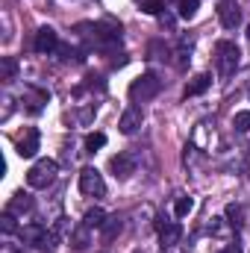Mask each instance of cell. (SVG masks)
I'll return each instance as SVG.
<instances>
[{
	"label": "cell",
	"mask_w": 250,
	"mask_h": 253,
	"mask_svg": "<svg viewBox=\"0 0 250 253\" xmlns=\"http://www.w3.org/2000/svg\"><path fill=\"white\" fill-rule=\"evenodd\" d=\"M159 91H162V80L147 71V74H141V77L132 80V85H129V100H132V103H147V100H153Z\"/></svg>",
	"instance_id": "cell-1"
},
{
	"label": "cell",
	"mask_w": 250,
	"mask_h": 253,
	"mask_svg": "<svg viewBox=\"0 0 250 253\" xmlns=\"http://www.w3.org/2000/svg\"><path fill=\"white\" fill-rule=\"evenodd\" d=\"M56 174H59L56 159H39V162L27 171V183H30V189H47V186L56 180Z\"/></svg>",
	"instance_id": "cell-2"
},
{
	"label": "cell",
	"mask_w": 250,
	"mask_h": 253,
	"mask_svg": "<svg viewBox=\"0 0 250 253\" xmlns=\"http://www.w3.org/2000/svg\"><path fill=\"white\" fill-rule=\"evenodd\" d=\"M239 62H242V53H239V47L233 42H218L215 44V65H218V74L221 77L236 74Z\"/></svg>",
	"instance_id": "cell-3"
},
{
	"label": "cell",
	"mask_w": 250,
	"mask_h": 253,
	"mask_svg": "<svg viewBox=\"0 0 250 253\" xmlns=\"http://www.w3.org/2000/svg\"><path fill=\"white\" fill-rule=\"evenodd\" d=\"M80 191L88 194V197H103L106 194V183H103L97 168H83L80 171Z\"/></svg>",
	"instance_id": "cell-4"
},
{
	"label": "cell",
	"mask_w": 250,
	"mask_h": 253,
	"mask_svg": "<svg viewBox=\"0 0 250 253\" xmlns=\"http://www.w3.org/2000/svg\"><path fill=\"white\" fill-rule=\"evenodd\" d=\"M218 21H221L227 30H236L239 21H242V9H239V3H236V0H221V3H218Z\"/></svg>",
	"instance_id": "cell-5"
},
{
	"label": "cell",
	"mask_w": 250,
	"mask_h": 253,
	"mask_svg": "<svg viewBox=\"0 0 250 253\" xmlns=\"http://www.w3.org/2000/svg\"><path fill=\"white\" fill-rule=\"evenodd\" d=\"M156 230H159V242H162V248H174V245L180 242V236H183V227H180L177 221H165V218L156 221Z\"/></svg>",
	"instance_id": "cell-6"
},
{
	"label": "cell",
	"mask_w": 250,
	"mask_h": 253,
	"mask_svg": "<svg viewBox=\"0 0 250 253\" xmlns=\"http://www.w3.org/2000/svg\"><path fill=\"white\" fill-rule=\"evenodd\" d=\"M33 47H36L39 53H53V50L59 47V36H56V30H50V27H42V30L36 33V42H33Z\"/></svg>",
	"instance_id": "cell-7"
},
{
	"label": "cell",
	"mask_w": 250,
	"mask_h": 253,
	"mask_svg": "<svg viewBox=\"0 0 250 253\" xmlns=\"http://www.w3.org/2000/svg\"><path fill=\"white\" fill-rule=\"evenodd\" d=\"M109 168H112V174H115L118 180H129V177L135 174V159H132L129 153H118V156H112Z\"/></svg>",
	"instance_id": "cell-8"
},
{
	"label": "cell",
	"mask_w": 250,
	"mask_h": 253,
	"mask_svg": "<svg viewBox=\"0 0 250 253\" xmlns=\"http://www.w3.org/2000/svg\"><path fill=\"white\" fill-rule=\"evenodd\" d=\"M141 121H144V112H141L138 106H126L124 115H121V121H118V129H121L124 135H132V132L141 126Z\"/></svg>",
	"instance_id": "cell-9"
},
{
	"label": "cell",
	"mask_w": 250,
	"mask_h": 253,
	"mask_svg": "<svg viewBox=\"0 0 250 253\" xmlns=\"http://www.w3.org/2000/svg\"><path fill=\"white\" fill-rule=\"evenodd\" d=\"M18 153H21L24 159H33V156L39 153V129L30 126V129L24 132V138L18 141Z\"/></svg>",
	"instance_id": "cell-10"
},
{
	"label": "cell",
	"mask_w": 250,
	"mask_h": 253,
	"mask_svg": "<svg viewBox=\"0 0 250 253\" xmlns=\"http://www.w3.org/2000/svg\"><path fill=\"white\" fill-rule=\"evenodd\" d=\"M91 39H94L97 44H115V42L121 39V30L106 27V24H94V27H91Z\"/></svg>",
	"instance_id": "cell-11"
},
{
	"label": "cell",
	"mask_w": 250,
	"mask_h": 253,
	"mask_svg": "<svg viewBox=\"0 0 250 253\" xmlns=\"http://www.w3.org/2000/svg\"><path fill=\"white\" fill-rule=\"evenodd\" d=\"M88 245H91V230H88L85 224L74 227V230H71V248H74V251H85Z\"/></svg>",
	"instance_id": "cell-12"
},
{
	"label": "cell",
	"mask_w": 250,
	"mask_h": 253,
	"mask_svg": "<svg viewBox=\"0 0 250 253\" xmlns=\"http://www.w3.org/2000/svg\"><path fill=\"white\" fill-rule=\"evenodd\" d=\"M30 209H33V197L24 194V191H18V194L9 200V209H6V212H12V215H24V212H30Z\"/></svg>",
	"instance_id": "cell-13"
},
{
	"label": "cell",
	"mask_w": 250,
	"mask_h": 253,
	"mask_svg": "<svg viewBox=\"0 0 250 253\" xmlns=\"http://www.w3.org/2000/svg\"><path fill=\"white\" fill-rule=\"evenodd\" d=\"M212 85V77L209 74H197L191 83H188V88H186V97H194V94H203L206 88Z\"/></svg>",
	"instance_id": "cell-14"
},
{
	"label": "cell",
	"mask_w": 250,
	"mask_h": 253,
	"mask_svg": "<svg viewBox=\"0 0 250 253\" xmlns=\"http://www.w3.org/2000/svg\"><path fill=\"white\" fill-rule=\"evenodd\" d=\"M100 230H103V242H112V239H118V236H121L124 224H121V218H118V215H112V218H106V224H103Z\"/></svg>",
	"instance_id": "cell-15"
},
{
	"label": "cell",
	"mask_w": 250,
	"mask_h": 253,
	"mask_svg": "<svg viewBox=\"0 0 250 253\" xmlns=\"http://www.w3.org/2000/svg\"><path fill=\"white\" fill-rule=\"evenodd\" d=\"M83 224H85L88 230H97V227H103V224H106V212H103L100 206H94V209H88V212H85Z\"/></svg>",
	"instance_id": "cell-16"
},
{
	"label": "cell",
	"mask_w": 250,
	"mask_h": 253,
	"mask_svg": "<svg viewBox=\"0 0 250 253\" xmlns=\"http://www.w3.org/2000/svg\"><path fill=\"white\" fill-rule=\"evenodd\" d=\"M15 77H18V59L15 56H3V62H0V80L12 83Z\"/></svg>",
	"instance_id": "cell-17"
},
{
	"label": "cell",
	"mask_w": 250,
	"mask_h": 253,
	"mask_svg": "<svg viewBox=\"0 0 250 253\" xmlns=\"http://www.w3.org/2000/svg\"><path fill=\"white\" fill-rule=\"evenodd\" d=\"M56 242H59L56 230H44V233H42V239L36 242V248H39V251H44V253H53V251H56Z\"/></svg>",
	"instance_id": "cell-18"
},
{
	"label": "cell",
	"mask_w": 250,
	"mask_h": 253,
	"mask_svg": "<svg viewBox=\"0 0 250 253\" xmlns=\"http://www.w3.org/2000/svg\"><path fill=\"white\" fill-rule=\"evenodd\" d=\"M197 6H200V0H180V3H177V12H180V18L191 21V18L197 15Z\"/></svg>",
	"instance_id": "cell-19"
},
{
	"label": "cell",
	"mask_w": 250,
	"mask_h": 253,
	"mask_svg": "<svg viewBox=\"0 0 250 253\" xmlns=\"http://www.w3.org/2000/svg\"><path fill=\"white\" fill-rule=\"evenodd\" d=\"M47 100H50V94H47V91H33V97L27 100V103H30L27 109H30V112H42V106H44Z\"/></svg>",
	"instance_id": "cell-20"
},
{
	"label": "cell",
	"mask_w": 250,
	"mask_h": 253,
	"mask_svg": "<svg viewBox=\"0 0 250 253\" xmlns=\"http://www.w3.org/2000/svg\"><path fill=\"white\" fill-rule=\"evenodd\" d=\"M103 144H106V135H103V132H88V135H85V150H88V153L100 150Z\"/></svg>",
	"instance_id": "cell-21"
},
{
	"label": "cell",
	"mask_w": 250,
	"mask_h": 253,
	"mask_svg": "<svg viewBox=\"0 0 250 253\" xmlns=\"http://www.w3.org/2000/svg\"><path fill=\"white\" fill-rule=\"evenodd\" d=\"M191 209H194V200L191 197H177V203H174V215L177 218H186Z\"/></svg>",
	"instance_id": "cell-22"
},
{
	"label": "cell",
	"mask_w": 250,
	"mask_h": 253,
	"mask_svg": "<svg viewBox=\"0 0 250 253\" xmlns=\"http://www.w3.org/2000/svg\"><path fill=\"white\" fill-rule=\"evenodd\" d=\"M188 53H191V42L183 39V44H180V47H177V53H174V56H177V68H186V65H188V59H191Z\"/></svg>",
	"instance_id": "cell-23"
},
{
	"label": "cell",
	"mask_w": 250,
	"mask_h": 253,
	"mask_svg": "<svg viewBox=\"0 0 250 253\" xmlns=\"http://www.w3.org/2000/svg\"><path fill=\"white\" fill-rule=\"evenodd\" d=\"M227 218H230L233 227H242V224H245V221H242V218H245V209L236 206V203H230V206H227Z\"/></svg>",
	"instance_id": "cell-24"
},
{
	"label": "cell",
	"mask_w": 250,
	"mask_h": 253,
	"mask_svg": "<svg viewBox=\"0 0 250 253\" xmlns=\"http://www.w3.org/2000/svg\"><path fill=\"white\" fill-rule=\"evenodd\" d=\"M162 9H165V0H144L141 3V12H147V15H162Z\"/></svg>",
	"instance_id": "cell-25"
},
{
	"label": "cell",
	"mask_w": 250,
	"mask_h": 253,
	"mask_svg": "<svg viewBox=\"0 0 250 253\" xmlns=\"http://www.w3.org/2000/svg\"><path fill=\"white\" fill-rule=\"evenodd\" d=\"M233 126H236L239 132H250V112H236Z\"/></svg>",
	"instance_id": "cell-26"
},
{
	"label": "cell",
	"mask_w": 250,
	"mask_h": 253,
	"mask_svg": "<svg viewBox=\"0 0 250 253\" xmlns=\"http://www.w3.org/2000/svg\"><path fill=\"white\" fill-rule=\"evenodd\" d=\"M0 227H3V233H15V215L6 212V215L0 218Z\"/></svg>",
	"instance_id": "cell-27"
},
{
	"label": "cell",
	"mask_w": 250,
	"mask_h": 253,
	"mask_svg": "<svg viewBox=\"0 0 250 253\" xmlns=\"http://www.w3.org/2000/svg\"><path fill=\"white\" fill-rule=\"evenodd\" d=\"M224 253H242V245H239V242H230V248Z\"/></svg>",
	"instance_id": "cell-28"
},
{
	"label": "cell",
	"mask_w": 250,
	"mask_h": 253,
	"mask_svg": "<svg viewBox=\"0 0 250 253\" xmlns=\"http://www.w3.org/2000/svg\"><path fill=\"white\" fill-rule=\"evenodd\" d=\"M248 39H250V24H248Z\"/></svg>",
	"instance_id": "cell-29"
},
{
	"label": "cell",
	"mask_w": 250,
	"mask_h": 253,
	"mask_svg": "<svg viewBox=\"0 0 250 253\" xmlns=\"http://www.w3.org/2000/svg\"><path fill=\"white\" fill-rule=\"evenodd\" d=\"M132 253H141V251H132Z\"/></svg>",
	"instance_id": "cell-30"
},
{
	"label": "cell",
	"mask_w": 250,
	"mask_h": 253,
	"mask_svg": "<svg viewBox=\"0 0 250 253\" xmlns=\"http://www.w3.org/2000/svg\"><path fill=\"white\" fill-rule=\"evenodd\" d=\"M141 3H144V0H141Z\"/></svg>",
	"instance_id": "cell-31"
}]
</instances>
